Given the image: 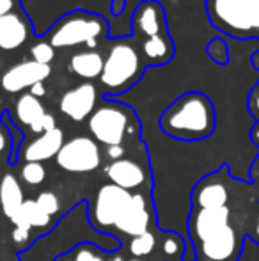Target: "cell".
Listing matches in <instances>:
<instances>
[{
	"label": "cell",
	"instance_id": "obj_1",
	"mask_svg": "<svg viewBox=\"0 0 259 261\" xmlns=\"http://www.w3.org/2000/svg\"><path fill=\"white\" fill-rule=\"evenodd\" d=\"M217 112L203 93H185L160 116V128L178 141H203L215 132Z\"/></svg>",
	"mask_w": 259,
	"mask_h": 261
},
{
	"label": "cell",
	"instance_id": "obj_2",
	"mask_svg": "<svg viewBox=\"0 0 259 261\" xmlns=\"http://www.w3.org/2000/svg\"><path fill=\"white\" fill-rule=\"evenodd\" d=\"M210 23L235 39L259 32V0H206Z\"/></svg>",
	"mask_w": 259,
	"mask_h": 261
},
{
	"label": "cell",
	"instance_id": "obj_3",
	"mask_svg": "<svg viewBox=\"0 0 259 261\" xmlns=\"http://www.w3.org/2000/svg\"><path fill=\"white\" fill-rule=\"evenodd\" d=\"M101 36H108V21L103 16L87 11H73L53 25L48 43L53 48L87 45V50H96L98 38Z\"/></svg>",
	"mask_w": 259,
	"mask_h": 261
},
{
	"label": "cell",
	"instance_id": "obj_4",
	"mask_svg": "<svg viewBox=\"0 0 259 261\" xmlns=\"http://www.w3.org/2000/svg\"><path fill=\"white\" fill-rule=\"evenodd\" d=\"M144 73L140 54L126 39H119L110 46L103 62L101 84L108 94H121L137 84Z\"/></svg>",
	"mask_w": 259,
	"mask_h": 261
},
{
	"label": "cell",
	"instance_id": "obj_5",
	"mask_svg": "<svg viewBox=\"0 0 259 261\" xmlns=\"http://www.w3.org/2000/svg\"><path fill=\"white\" fill-rule=\"evenodd\" d=\"M91 135L94 141L103 146H121L126 134H133L131 126V109L126 105L112 101L107 98L101 107L91 114L87 121Z\"/></svg>",
	"mask_w": 259,
	"mask_h": 261
},
{
	"label": "cell",
	"instance_id": "obj_6",
	"mask_svg": "<svg viewBox=\"0 0 259 261\" xmlns=\"http://www.w3.org/2000/svg\"><path fill=\"white\" fill-rule=\"evenodd\" d=\"M55 164L68 172H91L100 167V146L91 137H75L64 142L55 156Z\"/></svg>",
	"mask_w": 259,
	"mask_h": 261
},
{
	"label": "cell",
	"instance_id": "obj_7",
	"mask_svg": "<svg viewBox=\"0 0 259 261\" xmlns=\"http://www.w3.org/2000/svg\"><path fill=\"white\" fill-rule=\"evenodd\" d=\"M131 194L128 190L121 189L118 185H103L100 187V190L96 192L93 204V222L98 227H112L116 226L118 219L121 217L123 210L128 204Z\"/></svg>",
	"mask_w": 259,
	"mask_h": 261
},
{
	"label": "cell",
	"instance_id": "obj_8",
	"mask_svg": "<svg viewBox=\"0 0 259 261\" xmlns=\"http://www.w3.org/2000/svg\"><path fill=\"white\" fill-rule=\"evenodd\" d=\"M52 75V68L46 64H39L36 61H23L7 69L0 79V86L6 93L16 94L25 89H31L34 84L45 82Z\"/></svg>",
	"mask_w": 259,
	"mask_h": 261
},
{
	"label": "cell",
	"instance_id": "obj_9",
	"mask_svg": "<svg viewBox=\"0 0 259 261\" xmlns=\"http://www.w3.org/2000/svg\"><path fill=\"white\" fill-rule=\"evenodd\" d=\"M98 89L93 82H83L78 84L73 89L66 91L59 101V109L66 117L71 121H85L91 117V114L96 110L98 103Z\"/></svg>",
	"mask_w": 259,
	"mask_h": 261
},
{
	"label": "cell",
	"instance_id": "obj_10",
	"mask_svg": "<svg viewBox=\"0 0 259 261\" xmlns=\"http://www.w3.org/2000/svg\"><path fill=\"white\" fill-rule=\"evenodd\" d=\"M149 224H151V213L146 204V197L142 194H131L128 204L116 222V229L130 237H138L149 231Z\"/></svg>",
	"mask_w": 259,
	"mask_h": 261
},
{
	"label": "cell",
	"instance_id": "obj_11",
	"mask_svg": "<svg viewBox=\"0 0 259 261\" xmlns=\"http://www.w3.org/2000/svg\"><path fill=\"white\" fill-rule=\"evenodd\" d=\"M199 247L200 254L208 261H235L240 251L238 234H236L235 227L229 224L222 231L204 240Z\"/></svg>",
	"mask_w": 259,
	"mask_h": 261
},
{
	"label": "cell",
	"instance_id": "obj_12",
	"mask_svg": "<svg viewBox=\"0 0 259 261\" xmlns=\"http://www.w3.org/2000/svg\"><path fill=\"white\" fill-rule=\"evenodd\" d=\"M229 212L227 206L224 208H210V210H197L192 217V237L195 242L203 244L215 233L222 231L225 226H229Z\"/></svg>",
	"mask_w": 259,
	"mask_h": 261
},
{
	"label": "cell",
	"instance_id": "obj_13",
	"mask_svg": "<svg viewBox=\"0 0 259 261\" xmlns=\"http://www.w3.org/2000/svg\"><path fill=\"white\" fill-rule=\"evenodd\" d=\"M131 21H133V29L140 31L148 38L169 34L165 29V11H163L162 4H158L156 0H144L138 4Z\"/></svg>",
	"mask_w": 259,
	"mask_h": 261
},
{
	"label": "cell",
	"instance_id": "obj_14",
	"mask_svg": "<svg viewBox=\"0 0 259 261\" xmlns=\"http://www.w3.org/2000/svg\"><path fill=\"white\" fill-rule=\"evenodd\" d=\"M28 36H31V23L20 11L0 16V50L4 52L18 50L27 41Z\"/></svg>",
	"mask_w": 259,
	"mask_h": 261
},
{
	"label": "cell",
	"instance_id": "obj_15",
	"mask_svg": "<svg viewBox=\"0 0 259 261\" xmlns=\"http://www.w3.org/2000/svg\"><path fill=\"white\" fill-rule=\"evenodd\" d=\"M64 132L59 126L53 128L52 132L41 134L34 139L32 142H28L23 149H21V160L25 162H43L55 158L57 153L61 151V148L64 146Z\"/></svg>",
	"mask_w": 259,
	"mask_h": 261
},
{
	"label": "cell",
	"instance_id": "obj_16",
	"mask_svg": "<svg viewBox=\"0 0 259 261\" xmlns=\"http://www.w3.org/2000/svg\"><path fill=\"white\" fill-rule=\"evenodd\" d=\"M105 174L110 179L112 185H118L125 190H133L138 187L144 185V169L140 164H137L135 160L130 158H121V160L110 162V164L105 167Z\"/></svg>",
	"mask_w": 259,
	"mask_h": 261
},
{
	"label": "cell",
	"instance_id": "obj_17",
	"mask_svg": "<svg viewBox=\"0 0 259 261\" xmlns=\"http://www.w3.org/2000/svg\"><path fill=\"white\" fill-rule=\"evenodd\" d=\"M105 57L98 50H85V52H76L69 59L68 69L69 73L76 75L83 80H94L100 79L103 71Z\"/></svg>",
	"mask_w": 259,
	"mask_h": 261
},
{
	"label": "cell",
	"instance_id": "obj_18",
	"mask_svg": "<svg viewBox=\"0 0 259 261\" xmlns=\"http://www.w3.org/2000/svg\"><path fill=\"white\" fill-rule=\"evenodd\" d=\"M23 203L25 197L20 181L16 179V176L6 174L0 183V206H2L4 215L9 220H13L20 213Z\"/></svg>",
	"mask_w": 259,
	"mask_h": 261
},
{
	"label": "cell",
	"instance_id": "obj_19",
	"mask_svg": "<svg viewBox=\"0 0 259 261\" xmlns=\"http://www.w3.org/2000/svg\"><path fill=\"white\" fill-rule=\"evenodd\" d=\"M227 190L222 183L206 181L195 189L194 203L197 210H210V208H224L227 203Z\"/></svg>",
	"mask_w": 259,
	"mask_h": 261
},
{
	"label": "cell",
	"instance_id": "obj_20",
	"mask_svg": "<svg viewBox=\"0 0 259 261\" xmlns=\"http://www.w3.org/2000/svg\"><path fill=\"white\" fill-rule=\"evenodd\" d=\"M45 114H46L45 105L41 103L39 98L32 96L31 93L20 94L16 103H14V119L28 128L34 123H38Z\"/></svg>",
	"mask_w": 259,
	"mask_h": 261
},
{
	"label": "cell",
	"instance_id": "obj_21",
	"mask_svg": "<svg viewBox=\"0 0 259 261\" xmlns=\"http://www.w3.org/2000/svg\"><path fill=\"white\" fill-rule=\"evenodd\" d=\"M142 54L151 64H167L174 57V43L169 34L153 36L142 43Z\"/></svg>",
	"mask_w": 259,
	"mask_h": 261
},
{
	"label": "cell",
	"instance_id": "obj_22",
	"mask_svg": "<svg viewBox=\"0 0 259 261\" xmlns=\"http://www.w3.org/2000/svg\"><path fill=\"white\" fill-rule=\"evenodd\" d=\"M50 220H52V217L46 215V213L38 206L36 199H25L20 213H18L11 222L18 227L32 229V227H46L50 224Z\"/></svg>",
	"mask_w": 259,
	"mask_h": 261
},
{
	"label": "cell",
	"instance_id": "obj_23",
	"mask_svg": "<svg viewBox=\"0 0 259 261\" xmlns=\"http://www.w3.org/2000/svg\"><path fill=\"white\" fill-rule=\"evenodd\" d=\"M0 123H2L11 134L13 148H11V155H9V158H7V162H9L11 165H14L18 162V158H20V144L23 142V132H21L20 128H16V124L13 123V119H11V116H9L7 110H4V112L0 114Z\"/></svg>",
	"mask_w": 259,
	"mask_h": 261
},
{
	"label": "cell",
	"instance_id": "obj_24",
	"mask_svg": "<svg viewBox=\"0 0 259 261\" xmlns=\"http://www.w3.org/2000/svg\"><path fill=\"white\" fill-rule=\"evenodd\" d=\"M156 245V237L151 231H146V233L133 237L130 242V252L133 258H146L155 251Z\"/></svg>",
	"mask_w": 259,
	"mask_h": 261
},
{
	"label": "cell",
	"instance_id": "obj_25",
	"mask_svg": "<svg viewBox=\"0 0 259 261\" xmlns=\"http://www.w3.org/2000/svg\"><path fill=\"white\" fill-rule=\"evenodd\" d=\"M20 176L27 185L38 187L45 181L46 169H45V165L39 164V162H25L23 167H21V171H20Z\"/></svg>",
	"mask_w": 259,
	"mask_h": 261
},
{
	"label": "cell",
	"instance_id": "obj_26",
	"mask_svg": "<svg viewBox=\"0 0 259 261\" xmlns=\"http://www.w3.org/2000/svg\"><path fill=\"white\" fill-rule=\"evenodd\" d=\"M206 54L215 64L218 66H227L229 64V48L227 43L222 38H213L206 45Z\"/></svg>",
	"mask_w": 259,
	"mask_h": 261
},
{
	"label": "cell",
	"instance_id": "obj_27",
	"mask_svg": "<svg viewBox=\"0 0 259 261\" xmlns=\"http://www.w3.org/2000/svg\"><path fill=\"white\" fill-rule=\"evenodd\" d=\"M31 55H32V61L39 62V64L50 66V62L55 59V48L48 41H39L31 48Z\"/></svg>",
	"mask_w": 259,
	"mask_h": 261
},
{
	"label": "cell",
	"instance_id": "obj_28",
	"mask_svg": "<svg viewBox=\"0 0 259 261\" xmlns=\"http://www.w3.org/2000/svg\"><path fill=\"white\" fill-rule=\"evenodd\" d=\"M36 203H38V206L50 217H53L57 212H59V197H57L53 192H50V190H45V192L39 194Z\"/></svg>",
	"mask_w": 259,
	"mask_h": 261
},
{
	"label": "cell",
	"instance_id": "obj_29",
	"mask_svg": "<svg viewBox=\"0 0 259 261\" xmlns=\"http://www.w3.org/2000/svg\"><path fill=\"white\" fill-rule=\"evenodd\" d=\"M181 251H183V242H181V238L174 233L167 234L165 242H163V252H165V256L176 258V256L181 254Z\"/></svg>",
	"mask_w": 259,
	"mask_h": 261
},
{
	"label": "cell",
	"instance_id": "obj_30",
	"mask_svg": "<svg viewBox=\"0 0 259 261\" xmlns=\"http://www.w3.org/2000/svg\"><path fill=\"white\" fill-rule=\"evenodd\" d=\"M53 128H57V123H55V117L52 116L50 112H46L38 123H34L31 126V132L36 135H41V134H46V132H52Z\"/></svg>",
	"mask_w": 259,
	"mask_h": 261
},
{
	"label": "cell",
	"instance_id": "obj_31",
	"mask_svg": "<svg viewBox=\"0 0 259 261\" xmlns=\"http://www.w3.org/2000/svg\"><path fill=\"white\" fill-rule=\"evenodd\" d=\"M73 261H103L96 252L91 249V245L82 244L78 249L75 251V256H73Z\"/></svg>",
	"mask_w": 259,
	"mask_h": 261
},
{
	"label": "cell",
	"instance_id": "obj_32",
	"mask_svg": "<svg viewBox=\"0 0 259 261\" xmlns=\"http://www.w3.org/2000/svg\"><path fill=\"white\" fill-rule=\"evenodd\" d=\"M11 148H13V141H11V134L2 123H0V156L11 155Z\"/></svg>",
	"mask_w": 259,
	"mask_h": 261
},
{
	"label": "cell",
	"instance_id": "obj_33",
	"mask_svg": "<svg viewBox=\"0 0 259 261\" xmlns=\"http://www.w3.org/2000/svg\"><path fill=\"white\" fill-rule=\"evenodd\" d=\"M31 237V229H25V227H18L14 226L11 231V238H13L14 244H25Z\"/></svg>",
	"mask_w": 259,
	"mask_h": 261
},
{
	"label": "cell",
	"instance_id": "obj_34",
	"mask_svg": "<svg viewBox=\"0 0 259 261\" xmlns=\"http://www.w3.org/2000/svg\"><path fill=\"white\" fill-rule=\"evenodd\" d=\"M18 0H0V16H6L16 11Z\"/></svg>",
	"mask_w": 259,
	"mask_h": 261
},
{
	"label": "cell",
	"instance_id": "obj_35",
	"mask_svg": "<svg viewBox=\"0 0 259 261\" xmlns=\"http://www.w3.org/2000/svg\"><path fill=\"white\" fill-rule=\"evenodd\" d=\"M107 156L110 158L112 162L121 160V158L125 156V148H123V144L121 146H108V148H107Z\"/></svg>",
	"mask_w": 259,
	"mask_h": 261
},
{
	"label": "cell",
	"instance_id": "obj_36",
	"mask_svg": "<svg viewBox=\"0 0 259 261\" xmlns=\"http://www.w3.org/2000/svg\"><path fill=\"white\" fill-rule=\"evenodd\" d=\"M28 93H31L32 96H36V98H39V100H41V98L46 94L45 82H38V84H34V86H32L31 89H28Z\"/></svg>",
	"mask_w": 259,
	"mask_h": 261
},
{
	"label": "cell",
	"instance_id": "obj_37",
	"mask_svg": "<svg viewBox=\"0 0 259 261\" xmlns=\"http://www.w3.org/2000/svg\"><path fill=\"white\" fill-rule=\"evenodd\" d=\"M125 7H126V0H112L110 11L114 16H119V14L125 11Z\"/></svg>",
	"mask_w": 259,
	"mask_h": 261
},
{
	"label": "cell",
	"instance_id": "obj_38",
	"mask_svg": "<svg viewBox=\"0 0 259 261\" xmlns=\"http://www.w3.org/2000/svg\"><path fill=\"white\" fill-rule=\"evenodd\" d=\"M250 110L254 112V116H259V91L254 89L250 94Z\"/></svg>",
	"mask_w": 259,
	"mask_h": 261
},
{
	"label": "cell",
	"instance_id": "obj_39",
	"mask_svg": "<svg viewBox=\"0 0 259 261\" xmlns=\"http://www.w3.org/2000/svg\"><path fill=\"white\" fill-rule=\"evenodd\" d=\"M252 139L256 142H259V124H256V126L252 128Z\"/></svg>",
	"mask_w": 259,
	"mask_h": 261
},
{
	"label": "cell",
	"instance_id": "obj_40",
	"mask_svg": "<svg viewBox=\"0 0 259 261\" xmlns=\"http://www.w3.org/2000/svg\"><path fill=\"white\" fill-rule=\"evenodd\" d=\"M256 237H257V240H259V217H257V222H256Z\"/></svg>",
	"mask_w": 259,
	"mask_h": 261
},
{
	"label": "cell",
	"instance_id": "obj_41",
	"mask_svg": "<svg viewBox=\"0 0 259 261\" xmlns=\"http://www.w3.org/2000/svg\"><path fill=\"white\" fill-rule=\"evenodd\" d=\"M112 261H125V258H121V256H116V258L112 259Z\"/></svg>",
	"mask_w": 259,
	"mask_h": 261
},
{
	"label": "cell",
	"instance_id": "obj_42",
	"mask_svg": "<svg viewBox=\"0 0 259 261\" xmlns=\"http://www.w3.org/2000/svg\"><path fill=\"white\" fill-rule=\"evenodd\" d=\"M130 261H140V259H137V258H135V259H130Z\"/></svg>",
	"mask_w": 259,
	"mask_h": 261
},
{
	"label": "cell",
	"instance_id": "obj_43",
	"mask_svg": "<svg viewBox=\"0 0 259 261\" xmlns=\"http://www.w3.org/2000/svg\"><path fill=\"white\" fill-rule=\"evenodd\" d=\"M63 261H73V259H63Z\"/></svg>",
	"mask_w": 259,
	"mask_h": 261
}]
</instances>
